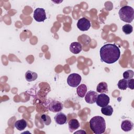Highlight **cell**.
I'll return each instance as SVG.
<instances>
[{
	"mask_svg": "<svg viewBox=\"0 0 134 134\" xmlns=\"http://www.w3.org/2000/svg\"><path fill=\"white\" fill-rule=\"evenodd\" d=\"M110 98L105 93H101L97 95L96 100V105L99 107H105L109 103Z\"/></svg>",
	"mask_w": 134,
	"mask_h": 134,
	"instance_id": "cell-6",
	"label": "cell"
},
{
	"mask_svg": "<svg viewBox=\"0 0 134 134\" xmlns=\"http://www.w3.org/2000/svg\"><path fill=\"white\" fill-rule=\"evenodd\" d=\"M122 31L126 35H129L132 32L133 27L131 25H130L129 24H126L122 26Z\"/></svg>",
	"mask_w": 134,
	"mask_h": 134,
	"instance_id": "cell-21",
	"label": "cell"
},
{
	"mask_svg": "<svg viewBox=\"0 0 134 134\" xmlns=\"http://www.w3.org/2000/svg\"><path fill=\"white\" fill-rule=\"evenodd\" d=\"M76 25L79 29L81 31H85L90 29L91 27V22L86 18L82 17L78 20Z\"/></svg>",
	"mask_w": 134,
	"mask_h": 134,
	"instance_id": "cell-7",
	"label": "cell"
},
{
	"mask_svg": "<svg viewBox=\"0 0 134 134\" xmlns=\"http://www.w3.org/2000/svg\"><path fill=\"white\" fill-rule=\"evenodd\" d=\"M34 18L37 22L43 21L46 19L45 10L42 8H36L34 12Z\"/></svg>",
	"mask_w": 134,
	"mask_h": 134,
	"instance_id": "cell-8",
	"label": "cell"
},
{
	"mask_svg": "<svg viewBox=\"0 0 134 134\" xmlns=\"http://www.w3.org/2000/svg\"><path fill=\"white\" fill-rule=\"evenodd\" d=\"M68 125L70 131L72 132L73 131L77 129L80 127V124L76 119H71L69 121Z\"/></svg>",
	"mask_w": 134,
	"mask_h": 134,
	"instance_id": "cell-13",
	"label": "cell"
},
{
	"mask_svg": "<svg viewBox=\"0 0 134 134\" xmlns=\"http://www.w3.org/2000/svg\"><path fill=\"white\" fill-rule=\"evenodd\" d=\"M14 126L17 130H18L19 131H21L24 130L26 128L27 126V122L26 120L24 119H21L17 120L15 122Z\"/></svg>",
	"mask_w": 134,
	"mask_h": 134,
	"instance_id": "cell-14",
	"label": "cell"
},
{
	"mask_svg": "<svg viewBox=\"0 0 134 134\" xmlns=\"http://www.w3.org/2000/svg\"><path fill=\"white\" fill-rule=\"evenodd\" d=\"M117 85L120 90H126L127 88V80L125 79L120 80L118 82Z\"/></svg>",
	"mask_w": 134,
	"mask_h": 134,
	"instance_id": "cell-19",
	"label": "cell"
},
{
	"mask_svg": "<svg viewBox=\"0 0 134 134\" xmlns=\"http://www.w3.org/2000/svg\"><path fill=\"white\" fill-rule=\"evenodd\" d=\"M47 108L49 110L52 112L57 113L62 110L63 106V104L59 101L50 99L47 103Z\"/></svg>",
	"mask_w": 134,
	"mask_h": 134,
	"instance_id": "cell-4",
	"label": "cell"
},
{
	"mask_svg": "<svg viewBox=\"0 0 134 134\" xmlns=\"http://www.w3.org/2000/svg\"><path fill=\"white\" fill-rule=\"evenodd\" d=\"M25 76L26 81L28 82H32L35 81L37 79L38 74L35 72L28 70L26 72Z\"/></svg>",
	"mask_w": 134,
	"mask_h": 134,
	"instance_id": "cell-15",
	"label": "cell"
},
{
	"mask_svg": "<svg viewBox=\"0 0 134 134\" xmlns=\"http://www.w3.org/2000/svg\"><path fill=\"white\" fill-rule=\"evenodd\" d=\"M82 45L80 42H73L70 46V51L74 54H78L82 50Z\"/></svg>",
	"mask_w": 134,
	"mask_h": 134,
	"instance_id": "cell-11",
	"label": "cell"
},
{
	"mask_svg": "<svg viewBox=\"0 0 134 134\" xmlns=\"http://www.w3.org/2000/svg\"><path fill=\"white\" fill-rule=\"evenodd\" d=\"M97 95V92L94 91H89L85 96V100L88 104H94L96 102Z\"/></svg>",
	"mask_w": 134,
	"mask_h": 134,
	"instance_id": "cell-9",
	"label": "cell"
},
{
	"mask_svg": "<svg viewBox=\"0 0 134 134\" xmlns=\"http://www.w3.org/2000/svg\"><path fill=\"white\" fill-rule=\"evenodd\" d=\"M134 79H131L127 81V87L130 88L131 90H133L134 88Z\"/></svg>",
	"mask_w": 134,
	"mask_h": 134,
	"instance_id": "cell-23",
	"label": "cell"
},
{
	"mask_svg": "<svg viewBox=\"0 0 134 134\" xmlns=\"http://www.w3.org/2000/svg\"><path fill=\"white\" fill-rule=\"evenodd\" d=\"M77 95L80 97H84L87 92V87L85 84H81L76 89Z\"/></svg>",
	"mask_w": 134,
	"mask_h": 134,
	"instance_id": "cell-16",
	"label": "cell"
},
{
	"mask_svg": "<svg viewBox=\"0 0 134 134\" xmlns=\"http://www.w3.org/2000/svg\"><path fill=\"white\" fill-rule=\"evenodd\" d=\"M90 127L95 134L104 133L106 130V122L104 118L100 116L92 117L90 120Z\"/></svg>",
	"mask_w": 134,
	"mask_h": 134,
	"instance_id": "cell-2",
	"label": "cell"
},
{
	"mask_svg": "<svg viewBox=\"0 0 134 134\" xmlns=\"http://www.w3.org/2000/svg\"><path fill=\"white\" fill-rule=\"evenodd\" d=\"M96 91L97 92L100 93H107L108 92L107 84L105 82H100L97 86Z\"/></svg>",
	"mask_w": 134,
	"mask_h": 134,
	"instance_id": "cell-17",
	"label": "cell"
},
{
	"mask_svg": "<svg viewBox=\"0 0 134 134\" xmlns=\"http://www.w3.org/2000/svg\"><path fill=\"white\" fill-rule=\"evenodd\" d=\"M133 127V124L129 120H124L121 124V128L125 132L131 131Z\"/></svg>",
	"mask_w": 134,
	"mask_h": 134,
	"instance_id": "cell-12",
	"label": "cell"
},
{
	"mask_svg": "<svg viewBox=\"0 0 134 134\" xmlns=\"http://www.w3.org/2000/svg\"><path fill=\"white\" fill-rule=\"evenodd\" d=\"M99 54L102 62L107 64H113L119 59L120 51L116 44L107 43L100 48Z\"/></svg>",
	"mask_w": 134,
	"mask_h": 134,
	"instance_id": "cell-1",
	"label": "cell"
},
{
	"mask_svg": "<svg viewBox=\"0 0 134 134\" xmlns=\"http://www.w3.org/2000/svg\"><path fill=\"white\" fill-rule=\"evenodd\" d=\"M81 80L82 77L80 74L77 73H71L68 77L67 83L70 86L76 87L80 84Z\"/></svg>",
	"mask_w": 134,
	"mask_h": 134,
	"instance_id": "cell-5",
	"label": "cell"
},
{
	"mask_svg": "<svg viewBox=\"0 0 134 134\" xmlns=\"http://www.w3.org/2000/svg\"><path fill=\"white\" fill-rule=\"evenodd\" d=\"M120 19L126 23H131L134 18L133 8L129 6L122 7L118 12Z\"/></svg>",
	"mask_w": 134,
	"mask_h": 134,
	"instance_id": "cell-3",
	"label": "cell"
},
{
	"mask_svg": "<svg viewBox=\"0 0 134 134\" xmlns=\"http://www.w3.org/2000/svg\"><path fill=\"white\" fill-rule=\"evenodd\" d=\"M54 119L57 124L63 125L66 123L67 120V117L63 113L58 112V113H57L55 115Z\"/></svg>",
	"mask_w": 134,
	"mask_h": 134,
	"instance_id": "cell-10",
	"label": "cell"
},
{
	"mask_svg": "<svg viewBox=\"0 0 134 134\" xmlns=\"http://www.w3.org/2000/svg\"><path fill=\"white\" fill-rule=\"evenodd\" d=\"M40 119L42 122H43L44 124L47 126L49 125L51 122V119L50 117L47 114H42L41 116Z\"/></svg>",
	"mask_w": 134,
	"mask_h": 134,
	"instance_id": "cell-20",
	"label": "cell"
},
{
	"mask_svg": "<svg viewBox=\"0 0 134 134\" xmlns=\"http://www.w3.org/2000/svg\"><path fill=\"white\" fill-rule=\"evenodd\" d=\"M133 71L131 70H128L126 71H125L123 73V77L124 79L128 80L131 79H132L133 76Z\"/></svg>",
	"mask_w": 134,
	"mask_h": 134,
	"instance_id": "cell-22",
	"label": "cell"
},
{
	"mask_svg": "<svg viewBox=\"0 0 134 134\" xmlns=\"http://www.w3.org/2000/svg\"><path fill=\"white\" fill-rule=\"evenodd\" d=\"M102 113L106 116H111L113 113V108L110 105H107L101 109Z\"/></svg>",
	"mask_w": 134,
	"mask_h": 134,
	"instance_id": "cell-18",
	"label": "cell"
}]
</instances>
